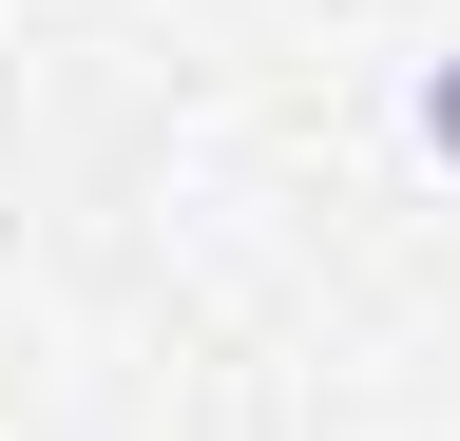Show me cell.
I'll use <instances>...</instances> for the list:
<instances>
[{"mask_svg":"<svg viewBox=\"0 0 460 441\" xmlns=\"http://www.w3.org/2000/svg\"><path fill=\"white\" fill-rule=\"evenodd\" d=\"M422 154H441V173H460V58L422 77Z\"/></svg>","mask_w":460,"mask_h":441,"instance_id":"1","label":"cell"}]
</instances>
